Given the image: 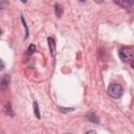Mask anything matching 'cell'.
Masks as SVG:
<instances>
[{"mask_svg": "<svg viewBox=\"0 0 134 134\" xmlns=\"http://www.w3.org/2000/svg\"><path fill=\"white\" fill-rule=\"evenodd\" d=\"M35 50H36V46H35L34 44H30V45L28 46V49H27V51H26V54H27V55H30L31 53L35 52Z\"/></svg>", "mask_w": 134, "mask_h": 134, "instance_id": "cell-10", "label": "cell"}, {"mask_svg": "<svg viewBox=\"0 0 134 134\" xmlns=\"http://www.w3.org/2000/svg\"><path fill=\"white\" fill-rule=\"evenodd\" d=\"M4 112L8 116H13V111H12V105L10 103H6L4 106Z\"/></svg>", "mask_w": 134, "mask_h": 134, "instance_id": "cell-7", "label": "cell"}, {"mask_svg": "<svg viewBox=\"0 0 134 134\" xmlns=\"http://www.w3.org/2000/svg\"><path fill=\"white\" fill-rule=\"evenodd\" d=\"M108 94L114 98H118L122 95V92H124V89L121 87V85L117 84V83H112L109 85L108 87Z\"/></svg>", "mask_w": 134, "mask_h": 134, "instance_id": "cell-1", "label": "cell"}, {"mask_svg": "<svg viewBox=\"0 0 134 134\" xmlns=\"http://www.w3.org/2000/svg\"><path fill=\"white\" fill-rule=\"evenodd\" d=\"M87 118H88V120L91 121V122H94V124H98V122H99V118H98L94 113H89V114L87 115Z\"/></svg>", "mask_w": 134, "mask_h": 134, "instance_id": "cell-6", "label": "cell"}, {"mask_svg": "<svg viewBox=\"0 0 134 134\" xmlns=\"http://www.w3.org/2000/svg\"><path fill=\"white\" fill-rule=\"evenodd\" d=\"M86 134H96V131H95V130H90V131H88Z\"/></svg>", "mask_w": 134, "mask_h": 134, "instance_id": "cell-12", "label": "cell"}, {"mask_svg": "<svg viewBox=\"0 0 134 134\" xmlns=\"http://www.w3.org/2000/svg\"><path fill=\"white\" fill-rule=\"evenodd\" d=\"M134 57V53H133V50L130 49V48H122L120 51H119V58L125 61V62H129L133 59Z\"/></svg>", "mask_w": 134, "mask_h": 134, "instance_id": "cell-2", "label": "cell"}, {"mask_svg": "<svg viewBox=\"0 0 134 134\" xmlns=\"http://www.w3.org/2000/svg\"><path fill=\"white\" fill-rule=\"evenodd\" d=\"M54 13H55V16L58 18H61L63 15V6L58 2L54 4Z\"/></svg>", "mask_w": 134, "mask_h": 134, "instance_id": "cell-4", "label": "cell"}, {"mask_svg": "<svg viewBox=\"0 0 134 134\" xmlns=\"http://www.w3.org/2000/svg\"><path fill=\"white\" fill-rule=\"evenodd\" d=\"M117 4H120V5H124V6H130V5H132V4H134V1H128V0H126V1H115Z\"/></svg>", "mask_w": 134, "mask_h": 134, "instance_id": "cell-8", "label": "cell"}, {"mask_svg": "<svg viewBox=\"0 0 134 134\" xmlns=\"http://www.w3.org/2000/svg\"><path fill=\"white\" fill-rule=\"evenodd\" d=\"M47 41H48V45H49V49H50L51 55L54 58V55H55V42H54V40L52 38H48Z\"/></svg>", "mask_w": 134, "mask_h": 134, "instance_id": "cell-3", "label": "cell"}, {"mask_svg": "<svg viewBox=\"0 0 134 134\" xmlns=\"http://www.w3.org/2000/svg\"><path fill=\"white\" fill-rule=\"evenodd\" d=\"M34 111H35L36 117H37V118H41V117H40V112H39V107H38V103H37V102L34 103Z\"/></svg>", "mask_w": 134, "mask_h": 134, "instance_id": "cell-9", "label": "cell"}, {"mask_svg": "<svg viewBox=\"0 0 134 134\" xmlns=\"http://www.w3.org/2000/svg\"><path fill=\"white\" fill-rule=\"evenodd\" d=\"M66 134H70V133H66Z\"/></svg>", "mask_w": 134, "mask_h": 134, "instance_id": "cell-14", "label": "cell"}, {"mask_svg": "<svg viewBox=\"0 0 134 134\" xmlns=\"http://www.w3.org/2000/svg\"><path fill=\"white\" fill-rule=\"evenodd\" d=\"M21 20H22V23H23V25H24V27H25V29H26V36H25V38H27V37H28V28H27L26 22L24 21V18H23V17L21 18Z\"/></svg>", "mask_w": 134, "mask_h": 134, "instance_id": "cell-11", "label": "cell"}, {"mask_svg": "<svg viewBox=\"0 0 134 134\" xmlns=\"http://www.w3.org/2000/svg\"><path fill=\"white\" fill-rule=\"evenodd\" d=\"M9 82H10V77H9V75H8V74H4V75H3V77H2V80H1L2 87H3V88L8 87Z\"/></svg>", "mask_w": 134, "mask_h": 134, "instance_id": "cell-5", "label": "cell"}, {"mask_svg": "<svg viewBox=\"0 0 134 134\" xmlns=\"http://www.w3.org/2000/svg\"><path fill=\"white\" fill-rule=\"evenodd\" d=\"M131 67H132V68L134 69V59H133V61L131 62Z\"/></svg>", "mask_w": 134, "mask_h": 134, "instance_id": "cell-13", "label": "cell"}]
</instances>
